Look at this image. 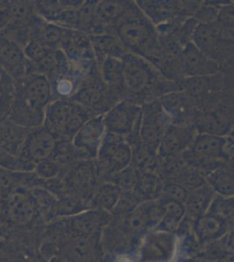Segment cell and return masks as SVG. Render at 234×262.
Here are the masks:
<instances>
[{"label": "cell", "instance_id": "1", "mask_svg": "<svg viewBox=\"0 0 234 262\" xmlns=\"http://www.w3.org/2000/svg\"><path fill=\"white\" fill-rule=\"evenodd\" d=\"M113 34L127 53L142 57L150 63L163 53L156 27L136 2L115 27Z\"/></svg>", "mask_w": 234, "mask_h": 262}, {"label": "cell", "instance_id": "2", "mask_svg": "<svg viewBox=\"0 0 234 262\" xmlns=\"http://www.w3.org/2000/svg\"><path fill=\"white\" fill-rule=\"evenodd\" d=\"M188 166L205 177L226 162L233 161V137L198 133L182 154Z\"/></svg>", "mask_w": 234, "mask_h": 262}, {"label": "cell", "instance_id": "3", "mask_svg": "<svg viewBox=\"0 0 234 262\" xmlns=\"http://www.w3.org/2000/svg\"><path fill=\"white\" fill-rule=\"evenodd\" d=\"M190 42L220 65L223 71L233 63V39L223 34L216 22L214 24H198Z\"/></svg>", "mask_w": 234, "mask_h": 262}, {"label": "cell", "instance_id": "4", "mask_svg": "<svg viewBox=\"0 0 234 262\" xmlns=\"http://www.w3.org/2000/svg\"><path fill=\"white\" fill-rule=\"evenodd\" d=\"M132 152L124 137L106 132L95 163L101 181L131 165Z\"/></svg>", "mask_w": 234, "mask_h": 262}, {"label": "cell", "instance_id": "5", "mask_svg": "<svg viewBox=\"0 0 234 262\" xmlns=\"http://www.w3.org/2000/svg\"><path fill=\"white\" fill-rule=\"evenodd\" d=\"M171 124L172 121L161 107L158 99L142 105L140 137L148 155L157 157L161 140Z\"/></svg>", "mask_w": 234, "mask_h": 262}, {"label": "cell", "instance_id": "6", "mask_svg": "<svg viewBox=\"0 0 234 262\" xmlns=\"http://www.w3.org/2000/svg\"><path fill=\"white\" fill-rule=\"evenodd\" d=\"M138 262H174L178 256V238L175 233L148 231L137 249Z\"/></svg>", "mask_w": 234, "mask_h": 262}, {"label": "cell", "instance_id": "7", "mask_svg": "<svg viewBox=\"0 0 234 262\" xmlns=\"http://www.w3.org/2000/svg\"><path fill=\"white\" fill-rule=\"evenodd\" d=\"M70 101L86 108L93 116H101L120 101L101 80V75L90 76Z\"/></svg>", "mask_w": 234, "mask_h": 262}, {"label": "cell", "instance_id": "8", "mask_svg": "<svg viewBox=\"0 0 234 262\" xmlns=\"http://www.w3.org/2000/svg\"><path fill=\"white\" fill-rule=\"evenodd\" d=\"M66 237L101 238L110 221V213L88 209L71 217L60 219Z\"/></svg>", "mask_w": 234, "mask_h": 262}, {"label": "cell", "instance_id": "9", "mask_svg": "<svg viewBox=\"0 0 234 262\" xmlns=\"http://www.w3.org/2000/svg\"><path fill=\"white\" fill-rule=\"evenodd\" d=\"M142 119V106L122 100L103 115L106 132L127 137Z\"/></svg>", "mask_w": 234, "mask_h": 262}, {"label": "cell", "instance_id": "10", "mask_svg": "<svg viewBox=\"0 0 234 262\" xmlns=\"http://www.w3.org/2000/svg\"><path fill=\"white\" fill-rule=\"evenodd\" d=\"M57 142L56 137L43 126L30 129L18 158L34 171L37 164L50 158Z\"/></svg>", "mask_w": 234, "mask_h": 262}, {"label": "cell", "instance_id": "11", "mask_svg": "<svg viewBox=\"0 0 234 262\" xmlns=\"http://www.w3.org/2000/svg\"><path fill=\"white\" fill-rule=\"evenodd\" d=\"M106 133L103 115L93 116L92 118L79 129L72 144L75 149L79 160H95Z\"/></svg>", "mask_w": 234, "mask_h": 262}, {"label": "cell", "instance_id": "12", "mask_svg": "<svg viewBox=\"0 0 234 262\" xmlns=\"http://www.w3.org/2000/svg\"><path fill=\"white\" fill-rule=\"evenodd\" d=\"M101 238L65 237L57 242L58 253L70 262H102Z\"/></svg>", "mask_w": 234, "mask_h": 262}, {"label": "cell", "instance_id": "13", "mask_svg": "<svg viewBox=\"0 0 234 262\" xmlns=\"http://www.w3.org/2000/svg\"><path fill=\"white\" fill-rule=\"evenodd\" d=\"M15 95L38 111H44L54 101L50 83L44 75L32 74L15 81Z\"/></svg>", "mask_w": 234, "mask_h": 262}, {"label": "cell", "instance_id": "14", "mask_svg": "<svg viewBox=\"0 0 234 262\" xmlns=\"http://www.w3.org/2000/svg\"><path fill=\"white\" fill-rule=\"evenodd\" d=\"M182 77H206L219 74L222 69L218 63L190 42L184 47L179 57Z\"/></svg>", "mask_w": 234, "mask_h": 262}, {"label": "cell", "instance_id": "15", "mask_svg": "<svg viewBox=\"0 0 234 262\" xmlns=\"http://www.w3.org/2000/svg\"><path fill=\"white\" fill-rule=\"evenodd\" d=\"M158 101L172 124L193 126L198 107L184 91L177 90L167 93L160 96Z\"/></svg>", "mask_w": 234, "mask_h": 262}, {"label": "cell", "instance_id": "16", "mask_svg": "<svg viewBox=\"0 0 234 262\" xmlns=\"http://www.w3.org/2000/svg\"><path fill=\"white\" fill-rule=\"evenodd\" d=\"M198 132L193 125L171 124L166 129L157 150L160 158L182 155L186 150Z\"/></svg>", "mask_w": 234, "mask_h": 262}, {"label": "cell", "instance_id": "17", "mask_svg": "<svg viewBox=\"0 0 234 262\" xmlns=\"http://www.w3.org/2000/svg\"><path fill=\"white\" fill-rule=\"evenodd\" d=\"M0 68L15 81L27 75V60L23 48L0 35Z\"/></svg>", "mask_w": 234, "mask_h": 262}, {"label": "cell", "instance_id": "18", "mask_svg": "<svg viewBox=\"0 0 234 262\" xmlns=\"http://www.w3.org/2000/svg\"><path fill=\"white\" fill-rule=\"evenodd\" d=\"M232 224L206 212L194 221L193 232L198 242L203 246L222 238L232 231Z\"/></svg>", "mask_w": 234, "mask_h": 262}, {"label": "cell", "instance_id": "19", "mask_svg": "<svg viewBox=\"0 0 234 262\" xmlns=\"http://www.w3.org/2000/svg\"><path fill=\"white\" fill-rule=\"evenodd\" d=\"M73 106L70 100H54L45 110L43 127L58 140L62 138L66 122Z\"/></svg>", "mask_w": 234, "mask_h": 262}, {"label": "cell", "instance_id": "20", "mask_svg": "<svg viewBox=\"0 0 234 262\" xmlns=\"http://www.w3.org/2000/svg\"><path fill=\"white\" fill-rule=\"evenodd\" d=\"M65 32L64 27L44 20L37 14L30 28V40L39 42L55 50L59 49Z\"/></svg>", "mask_w": 234, "mask_h": 262}, {"label": "cell", "instance_id": "21", "mask_svg": "<svg viewBox=\"0 0 234 262\" xmlns=\"http://www.w3.org/2000/svg\"><path fill=\"white\" fill-rule=\"evenodd\" d=\"M7 210L10 217L13 221L25 223L31 221L33 215L38 212L35 203L29 190L19 189L7 196Z\"/></svg>", "mask_w": 234, "mask_h": 262}, {"label": "cell", "instance_id": "22", "mask_svg": "<svg viewBox=\"0 0 234 262\" xmlns=\"http://www.w3.org/2000/svg\"><path fill=\"white\" fill-rule=\"evenodd\" d=\"M29 130L7 118L0 122V149L9 155L18 157Z\"/></svg>", "mask_w": 234, "mask_h": 262}, {"label": "cell", "instance_id": "23", "mask_svg": "<svg viewBox=\"0 0 234 262\" xmlns=\"http://www.w3.org/2000/svg\"><path fill=\"white\" fill-rule=\"evenodd\" d=\"M98 68L107 58L122 59L127 51L114 34L105 33L89 36Z\"/></svg>", "mask_w": 234, "mask_h": 262}, {"label": "cell", "instance_id": "24", "mask_svg": "<svg viewBox=\"0 0 234 262\" xmlns=\"http://www.w3.org/2000/svg\"><path fill=\"white\" fill-rule=\"evenodd\" d=\"M214 196V191L206 182L201 186L189 191L184 203L185 216L192 221H195L206 213Z\"/></svg>", "mask_w": 234, "mask_h": 262}, {"label": "cell", "instance_id": "25", "mask_svg": "<svg viewBox=\"0 0 234 262\" xmlns=\"http://www.w3.org/2000/svg\"><path fill=\"white\" fill-rule=\"evenodd\" d=\"M121 191L111 182H101L89 196L88 200L89 208L110 213L118 201Z\"/></svg>", "mask_w": 234, "mask_h": 262}, {"label": "cell", "instance_id": "26", "mask_svg": "<svg viewBox=\"0 0 234 262\" xmlns=\"http://www.w3.org/2000/svg\"><path fill=\"white\" fill-rule=\"evenodd\" d=\"M159 201L162 209V219L153 230L175 233L181 221L185 217L184 203L168 200L163 196L159 198Z\"/></svg>", "mask_w": 234, "mask_h": 262}, {"label": "cell", "instance_id": "27", "mask_svg": "<svg viewBox=\"0 0 234 262\" xmlns=\"http://www.w3.org/2000/svg\"><path fill=\"white\" fill-rule=\"evenodd\" d=\"M205 182L217 195L233 196V161L226 162L218 167L205 177Z\"/></svg>", "mask_w": 234, "mask_h": 262}, {"label": "cell", "instance_id": "28", "mask_svg": "<svg viewBox=\"0 0 234 262\" xmlns=\"http://www.w3.org/2000/svg\"><path fill=\"white\" fill-rule=\"evenodd\" d=\"M101 80L111 92L123 100L122 95V59L110 57L99 67Z\"/></svg>", "mask_w": 234, "mask_h": 262}, {"label": "cell", "instance_id": "29", "mask_svg": "<svg viewBox=\"0 0 234 262\" xmlns=\"http://www.w3.org/2000/svg\"><path fill=\"white\" fill-rule=\"evenodd\" d=\"M163 180L153 171H139L133 192L142 202L157 200L162 195Z\"/></svg>", "mask_w": 234, "mask_h": 262}, {"label": "cell", "instance_id": "30", "mask_svg": "<svg viewBox=\"0 0 234 262\" xmlns=\"http://www.w3.org/2000/svg\"><path fill=\"white\" fill-rule=\"evenodd\" d=\"M92 114L89 113L86 108L81 107L73 101L71 111L69 113L68 120L66 122L65 128L63 130L62 138L60 140L72 142L75 134L90 118L93 117Z\"/></svg>", "mask_w": 234, "mask_h": 262}, {"label": "cell", "instance_id": "31", "mask_svg": "<svg viewBox=\"0 0 234 262\" xmlns=\"http://www.w3.org/2000/svg\"><path fill=\"white\" fill-rule=\"evenodd\" d=\"M14 95V80L0 68V122L7 118Z\"/></svg>", "mask_w": 234, "mask_h": 262}, {"label": "cell", "instance_id": "32", "mask_svg": "<svg viewBox=\"0 0 234 262\" xmlns=\"http://www.w3.org/2000/svg\"><path fill=\"white\" fill-rule=\"evenodd\" d=\"M206 212L233 225V196H220L215 194Z\"/></svg>", "mask_w": 234, "mask_h": 262}, {"label": "cell", "instance_id": "33", "mask_svg": "<svg viewBox=\"0 0 234 262\" xmlns=\"http://www.w3.org/2000/svg\"><path fill=\"white\" fill-rule=\"evenodd\" d=\"M99 1H84L77 10V30L90 34L95 24L96 8Z\"/></svg>", "mask_w": 234, "mask_h": 262}, {"label": "cell", "instance_id": "34", "mask_svg": "<svg viewBox=\"0 0 234 262\" xmlns=\"http://www.w3.org/2000/svg\"><path fill=\"white\" fill-rule=\"evenodd\" d=\"M171 180L180 184L182 186H184L186 189L187 191H189L201 186L205 183V177L201 175L198 170L188 166L187 164L174 179Z\"/></svg>", "mask_w": 234, "mask_h": 262}, {"label": "cell", "instance_id": "35", "mask_svg": "<svg viewBox=\"0 0 234 262\" xmlns=\"http://www.w3.org/2000/svg\"><path fill=\"white\" fill-rule=\"evenodd\" d=\"M139 170L133 166H127L111 177L108 182H111L122 191H132L138 178Z\"/></svg>", "mask_w": 234, "mask_h": 262}, {"label": "cell", "instance_id": "36", "mask_svg": "<svg viewBox=\"0 0 234 262\" xmlns=\"http://www.w3.org/2000/svg\"><path fill=\"white\" fill-rule=\"evenodd\" d=\"M142 201L132 191H121L118 201L110 214L115 217H123L132 212Z\"/></svg>", "mask_w": 234, "mask_h": 262}, {"label": "cell", "instance_id": "37", "mask_svg": "<svg viewBox=\"0 0 234 262\" xmlns=\"http://www.w3.org/2000/svg\"><path fill=\"white\" fill-rule=\"evenodd\" d=\"M216 23L226 38L233 39V2L220 6Z\"/></svg>", "mask_w": 234, "mask_h": 262}, {"label": "cell", "instance_id": "38", "mask_svg": "<svg viewBox=\"0 0 234 262\" xmlns=\"http://www.w3.org/2000/svg\"><path fill=\"white\" fill-rule=\"evenodd\" d=\"M219 8L209 1H201L199 8L196 10L193 17L199 24H214L219 14Z\"/></svg>", "mask_w": 234, "mask_h": 262}, {"label": "cell", "instance_id": "39", "mask_svg": "<svg viewBox=\"0 0 234 262\" xmlns=\"http://www.w3.org/2000/svg\"><path fill=\"white\" fill-rule=\"evenodd\" d=\"M52 51L53 49L34 40H30L23 48V52L27 60L33 64L39 62Z\"/></svg>", "mask_w": 234, "mask_h": 262}, {"label": "cell", "instance_id": "40", "mask_svg": "<svg viewBox=\"0 0 234 262\" xmlns=\"http://www.w3.org/2000/svg\"><path fill=\"white\" fill-rule=\"evenodd\" d=\"M189 191L182 186L180 184L172 180H164L163 181V190L161 196L168 199V200H175L178 202L184 203L188 196Z\"/></svg>", "mask_w": 234, "mask_h": 262}, {"label": "cell", "instance_id": "41", "mask_svg": "<svg viewBox=\"0 0 234 262\" xmlns=\"http://www.w3.org/2000/svg\"><path fill=\"white\" fill-rule=\"evenodd\" d=\"M34 172L42 179H50L56 177H62L61 168L51 158H48L37 164Z\"/></svg>", "mask_w": 234, "mask_h": 262}, {"label": "cell", "instance_id": "42", "mask_svg": "<svg viewBox=\"0 0 234 262\" xmlns=\"http://www.w3.org/2000/svg\"><path fill=\"white\" fill-rule=\"evenodd\" d=\"M10 1L0 0V31L9 24Z\"/></svg>", "mask_w": 234, "mask_h": 262}, {"label": "cell", "instance_id": "43", "mask_svg": "<svg viewBox=\"0 0 234 262\" xmlns=\"http://www.w3.org/2000/svg\"><path fill=\"white\" fill-rule=\"evenodd\" d=\"M174 262H205L198 258H190V257L178 256Z\"/></svg>", "mask_w": 234, "mask_h": 262}]
</instances>
